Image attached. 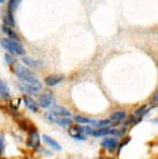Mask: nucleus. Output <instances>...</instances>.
Masks as SVG:
<instances>
[{"mask_svg":"<svg viewBox=\"0 0 158 159\" xmlns=\"http://www.w3.org/2000/svg\"><path fill=\"white\" fill-rule=\"evenodd\" d=\"M23 103H25V106H26L30 111H33V113H37L38 109H40L38 103L35 102V101L31 98V97H29V95H25L23 97Z\"/></svg>","mask_w":158,"mask_h":159,"instance_id":"obj_7","label":"nucleus"},{"mask_svg":"<svg viewBox=\"0 0 158 159\" xmlns=\"http://www.w3.org/2000/svg\"><path fill=\"white\" fill-rule=\"evenodd\" d=\"M10 97H11V93H10L8 84H7L4 80L0 79V98L7 101V99H10Z\"/></svg>","mask_w":158,"mask_h":159,"instance_id":"obj_8","label":"nucleus"},{"mask_svg":"<svg viewBox=\"0 0 158 159\" xmlns=\"http://www.w3.org/2000/svg\"><path fill=\"white\" fill-rule=\"evenodd\" d=\"M18 87H19V90H21V91H22L23 94H26V95H34V94L38 93L37 89L31 87V86L26 84V83H19V84H18Z\"/></svg>","mask_w":158,"mask_h":159,"instance_id":"obj_12","label":"nucleus"},{"mask_svg":"<svg viewBox=\"0 0 158 159\" xmlns=\"http://www.w3.org/2000/svg\"><path fill=\"white\" fill-rule=\"evenodd\" d=\"M6 61H7L8 64H11V66H12V64L15 63V59H14V56H12V55L7 53V55H6Z\"/></svg>","mask_w":158,"mask_h":159,"instance_id":"obj_21","label":"nucleus"},{"mask_svg":"<svg viewBox=\"0 0 158 159\" xmlns=\"http://www.w3.org/2000/svg\"><path fill=\"white\" fill-rule=\"evenodd\" d=\"M125 117H127V114H125V111H124V110H118V111H114V113H112V114H110V117H109V121L120 122V121H123Z\"/></svg>","mask_w":158,"mask_h":159,"instance_id":"obj_14","label":"nucleus"},{"mask_svg":"<svg viewBox=\"0 0 158 159\" xmlns=\"http://www.w3.org/2000/svg\"><path fill=\"white\" fill-rule=\"evenodd\" d=\"M22 63L25 64V66H27V67H31V68H38V67H41L42 64L40 63V61L37 60H33L31 57H22Z\"/></svg>","mask_w":158,"mask_h":159,"instance_id":"obj_16","label":"nucleus"},{"mask_svg":"<svg viewBox=\"0 0 158 159\" xmlns=\"http://www.w3.org/2000/svg\"><path fill=\"white\" fill-rule=\"evenodd\" d=\"M6 2V0H0V3H4Z\"/></svg>","mask_w":158,"mask_h":159,"instance_id":"obj_24","label":"nucleus"},{"mask_svg":"<svg viewBox=\"0 0 158 159\" xmlns=\"http://www.w3.org/2000/svg\"><path fill=\"white\" fill-rule=\"evenodd\" d=\"M82 133H83V126H81V124H71L68 126V135L72 137V139L85 140L86 137Z\"/></svg>","mask_w":158,"mask_h":159,"instance_id":"obj_5","label":"nucleus"},{"mask_svg":"<svg viewBox=\"0 0 158 159\" xmlns=\"http://www.w3.org/2000/svg\"><path fill=\"white\" fill-rule=\"evenodd\" d=\"M63 80L62 75H48L45 78V84L49 86V87H53V86H57L60 82Z\"/></svg>","mask_w":158,"mask_h":159,"instance_id":"obj_9","label":"nucleus"},{"mask_svg":"<svg viewBox=\"0 0 158 159\" xmlns=\"http://www.w3.org/2000/svg\"><path fill=\"white\" fill-rule=\"evenodd\" d=\"M110 159H112V158H110Z\"/></svg>","mask_w":158,"mask_h":159,"instance_id":"obj_26","label":"nucleus"},{"mask_svg":"<svg viewBox=\"0 0 158 159\" xmlns=\"http://www.w3.org/2000/svg\"><path fill=\"white\" fill-rule=\"evenodd\" d=\"M110 122H112V121H109V120H101V121H97L94 126H95V128H105V126L110 125Z\"/></svg>","mask_w":158,"mask_h":159,"instance_id":"obj_20","label":"nucleus"},{"mask_svg":"<svg viewBox=\"0 0 158 159\" xmlns=\"http://www.w3.org/2000/svg\"><path fill=\"white\" fill-rule=\"evenodd\" d=\"M3 25H6V26H10V27H12V29L16 26L15 19H14V15H12V14L6 12L4 15H3Z\"/></svg>","mask_w":158,"mask_h":159,"instance_id":"obj_15","label":"nucleus"},{"mask_svg":"<svg viewBox=\"0 0 158 159\" xmlns=\"http://www.w3.org/2000/svg\"><path fill=\"white\" fill-rule=\"evenodd\" d=\"M0 45L12 56H23L25 55V48L18 41H14V39H10V38H2L0 39Z\"/></svg>","mask_w":158,"mask_h":159,"instance_id":"obj_2","label":"nucleus"},{"mask_svg":"<svg viewBox=\"0 0 158 159\" xmlns=\"http://www.w3.org/2000/svg\"><path fill=\"white\" fill-rule=\"evenodd\" d=\"M101 146H102V148H105L106 151L112 152V151H114L117 148V140L114 139V137H106V139L102 140Z\"/></svg>","mask_w":158,"mask_h":159,"instance_id":"obj_6","label":"nucleus"},{"mask_svg":"<svg viewBox=\"0 0 158 159\" xmlns=\"http://www.w3.org/2000/svg\"><path fill=\"white\" fill-rule=\"evenodd\" d=\"M44 139V142H45V144L46 146H49L51 148H53V150H57V151H62V146L59 144V142H56L53 137H51V136H44L42 137Z\"/></svg>","mask_w":158,"mask_h":159,"instance_id":"obj_13","label":"nucleus"},{"mask_svg":"<svg viewBox=\"0 0 158 159\" xmlns=\"http://www.w3.org/2000/svg\"><path fill=\"white\" fill-rule=\"evenodd\" d=\"M51 111L53 114H56L57 117H70L71 116V111L63 106H53V109Z\"/></svg>","mask_w":158,"mask_h":159,"instance_id":"obj_11","label":"nucleus"},{"mask_svg":"<svg viewBox=\"0 0 158 159\" xmlns=\"http://www.w3.org/2000/svg\"><path fill=\"white\" fill-rule=\"evenodd\" d=\"M2 31L7 35V37H10V39H14V41H18V42H19V35H18L15 31H14L12 27L3 25V26H2Z\"/></svg>","mask_w":158,"mask_h":159,"instance_id":"obj_10","label":"nucleus"},{"mask_svg":"<svg viewBox=\"0 0 158 159\" xmlns=\"http://www.w3.org/2000/svg\"><path fill=\"white\" fill-rule=\"evenodd\" d=\"M153 103H157V93L153 95Z\"/></svg>","mask_w":158,"mask_h":159,"instance_id":"obj_23","label":"nucleus"},{"mask_svg":"<svg viewBox=\"0 0 158 159\" xmlns=\"http://www.w3.org/2000/svg\"><path fill=\"white\" fill-rule=\"evenodd\" d=\"M23 159H27V158H23Z\"/></svg>","mask_w":158,"mask_h":159,"instance_id":"obj_25","label":"nucleus"},{"mask_svg":"<svg viewBox=\"0 0 158 159\" xmlns=\"http://www.w3.org/2000/svg\"><path fill=\"white\" fill-rule=\"evenodd\" d=\"M18 3H19V0H10L8 6H7V12L12 14V15H14V12H15V10L18 7Z\"/></svg>","mask_w":158,"mask_h":159,"instance_id":"obj_19","label":"nucleus"},{"mask_svg":"<svg viewBox=\"0 0 158 159\" xmlns=\"http://www.w3.org/2000/svg\"><path fill=\"white\" fill-rule=\"evenodd\" d=\"M26 146L29 148H33V150L40 147V135H38V131L35 128L29 129V135H27V139H26Z\"/></svg>","mask_w":158,"mask_h":159,"instance_id":"obj_3","label":"nucleus"},{"mask_svg":"<svg viewBox=\"0 0 158 159\" xmlns=\"http://www.w3.org/2000/svg\"><path fill=\"white\" fill-rule=\"evenodd\" d=\"M75 122H78V124H87V125H90V126H94L95 125V120H90V118H87V117H83V116H75Z\"/></svg>","mask_w":158,"mask_h":159,"instance_id":"obj_17","label":"nucleus"},{"mask_svg":"<svg viewBox=\"0 0 158 159\" xmlns=\"http://www.w3.org/2000/svg\"><path fill=\"white\" fill-rule=\"evenodd\" d=\"M12 72L22 80V83H26V84L31 86V87L37 89L38 91L41 90L42 84H41V82L38 80V78L35 76V74H33L30 70H27V68L25 66H22V64L14 63L12 64Z\"/></svg>","mask_w":158,"mask_h":159,"instance_id":"obj_1","label":"nucleus"},{"mask_svg":"<svg viewBox=\"0 0 158 159\" xmlns=\"http://www.w3.org/2000/svg\"><path fill=\"white\" fill-rule=\"evenodd\" d=\"M3 152H4V140L0 136V155H3Z\"/></svg>","mask_w":158,"mask_h":159,"instance_id":"obj_22","label":"nucleus"},{"mask_svg":"<svg viewBox=\"0 0 158 159\" xmlns=\"http://www.w3.org/2000/svg\"><path fill=\"white\" fill-rule=\"evenodd\" d=\"M149 110H150V106H149V105H142L141 107H138V109L134 111V116H135V117H138L139 120H141L143 116L149 113Z\"/></svg>","mask_w":158,"mask_h":159,"instance_id":"obj_18","label":"nucleus"},{"mask_svg":"<svg viewBox=\"0 0 158 159\" xmlns=\"http://www.w3.org/2000/svg\"><path fill=\"white\" fill-rule=\"evenodd\" d=\"M53 102H55V98H53V94L51 91H46L44 94H41V95L38 97V99H37V103H38V106H41V107H51Z\"/></svg>","mask_w":158,"mask_h":159,"instance_id":"obj_4","label":"nucleus"}]
</instances>
